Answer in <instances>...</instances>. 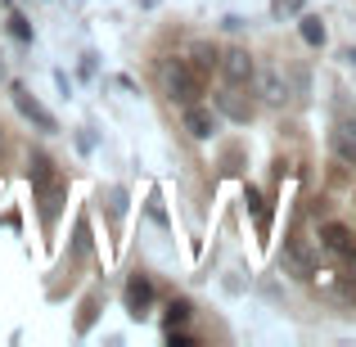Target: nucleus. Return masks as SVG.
Wrapping results in <instances>:
<instances>
[{
    "label": "nucleus",
    "mask_w": 356,
    "mask_h": 347,
    "mask_svg": "<svg viewBox=\"0 0 356 347\" xmlns=\"http://www.w3.org/2000/svg\"><path fill=\"white\" fill-rule=\"evenodd\" d=\"M298 32H302L307 45H325V23L316 14H302V18H298Z\"/></svg>",
    "instance_id": "9b49d317"
},
{
    "label": "nucleus",
    "mask_w": 356,
    "mask_h": 347,
    "mask_svg": "<svg viewBox=\"0 0 356 347\" xmlns=\"http://www.w3.org/2000/svg\"><path fill=\"white\" fill-rule=\"evenodd\" d=\"M334 154H339L343 163L356 167V118H348V122L334 127Z\"/></svg>",
    "instance_id": "6e6552de"
},
{
    "label": "nucleus",
    "mask_w": 356,
    "mask_h": 347,
    "mask_svg": "<svg viewBox=\"0 0 356 347\" xmlns=\"http://www.w3.org/2000/svg\"><path fill=\"white\" fill-rule=\"evenodd\" d=\"M9 32H14L18 41H32V27H27V18H18V14L9 18Z\"/></svg>",
    "instance_id": "ddd939ff"
},
{
    "label": "nucleus",
    "mask_w": 356,
    "mask_h": 347,
    "mask_svg": "<svg viewBox=\"0 0 356 347\" xmlns=\"http://www.w3.org/2000/svg\"><path fill=\"white\" fill-rule=\"evenodd\" d=\"M190 316H194V307L185 302V298H176V302L167 307V330H172V325H185V321H190Z\"/></svg>",
    "instance_id": "f8f14e48"
},
{
    "label": "nucleus",
    "mask_w": 356,
    "mask_h": 347,
    "mask_svg": "<svg viewBox=\"0 0 356 347\" xmlns=\"http://www.w3.org/2000/svg\"><path fill=\"white\" fill-rule=\"evenodd\" d=\"M252 81H257V95H261V104L280 108V104L289 99V86L280 81V72H275V68H261V72H252Z\"/></svg>",
    "instance_id": "39448f33"
},
{
    "label": "nucleus",
    "mask_w": 356,
    "mask_h": 347,
    "mask_svg": "<svg viewBox=\"0 0 356 347\" xmlns=\"http://www.w3.org/2000/svg\"><path fill=\"white\" fill-rule=\"evenodd\" d=\"M217 68H221V77H226V86H239V90H243V86L252 81V72H257V63H252L248 50H226Z\"/></svg>",
    "instance_id": "f03ea898"
},
{
    "label": "nucleus",
    "mask_w": 356,
    "mask_h": 347,
    "mask_svg": "<svg viewBox=\"0 0 356 347\" xmlns=\"http://www.w3.org/2000/svg\"><path fill=\"white\" fill-rule=\"evenodd\" d=\"M321 248L334 252L339 261H352L356 257V234L348 226H339V221H325V226H321Z\"/></svg>",
    "instance_id": "7ed1b4c3"
},
{
    "label": "nucleus",
    "mask_w": 356,
    "mask_h": 347,
    "mask_svg": "<svg viewBox=\"0 0 356 347\" xmlns=\"http://www.w3.org/2000/svg\"><path fill=\"white\" fill-rule=\"evenodd\" d=\"M190 63H194V72H199V77H208V72L221 63V54L212 50V45H203V41H199V45L190 50Z\"/></svg>",
    "instance_id": "9d476101"
},
{
    "label": "nucleus",
    "mask_w": 356,
    "mask_h": 347,
    "mask_svg": "<svg viewBox=\"0 0 356 347\" xmlns=\"http://www.w3.org/2000/svg\"><path fill=\"white\" fill-rule=\"evenodd\" d=\"M14 104H18V113H23L27 122H32L36 131H59V122H54V113L41 104V99H32V90H27V86H14Z\"/></svg>",
    "instance_id": "20e7f679"
},
{
    "label": "nucleus",
    "mask_w": 356,
    "mask_h": 347,
    "mask_svg": "<svg viewBox=\"0 0 356 347\" xmlns=\"http://www.w3.org/2000/svg\"><path fill=\"white\" fill-rule=\"evenodd\" d=\"M185 131H190L194 140H208L212 131H217V118H212L203 104H185Z\"/></svg>",
    "instance_id": "0eeeda50"
},
{
    "label": "nucleus",
    "mask_w": 356,
    "mask_h": 347,
    "mask_svg": "<svg viewBox=\"0 0 356 347\" xmlns=\"http://www.w3.org/2000/svg\"><path fill=\"white\" fill-rule=\"evenodd\" d=\"M167 343H172V347H185V343H190V334H176V330H167Z\"/></svg>",
    "instance_id": "2eb2a0df"
},
{
    "label": "nucleus",
    "mask_w": 356,
    "mask_h": 347,
    "mask_svg": "<svg viewBox=\"0 0 356 347\" xmlns=\"http://www.w3.org/2000/svg\"><path fill=\"white\" fill-rule=\"evenodd\" d=\"M217 104H221V113L235 118V122H248V118H252V104H243V99H239V86H226V90L217 95Z\"/></svg>",
    "instance_id": "1a4fd4ad"
},
{
    "label": "nucleus",
    "mask_w": 356,
    "mask_h": 347,
    "mask_svg": "<svg viewBox=\"0 0 356 347\" xmlns=\"http://www.w3.org/2000/svg\"><path fill=\"white\" fill-rule=\"evenodd\" d=\"M163 90H167V99L172 104H199V95H203V77L194 72V63L190 59H172L163 68Z\"/></svg>",
    "instance_id": "f257e3e1"
},
{
    "label": "nucleus",
    "mask_w": 356,
    "mask_h": 347,
    "mask_svg": "<svg viewBox=\"0 0 356 347\" xmlns=\"http://www.w3.org/2000/svg\"><path fill=\"white\" fill-rule=\"evenodd\" d=\"M343 59H348V63H352V68H356V50H348V54H343Z\"/></svg>",
    "instance_id": "dca6fc26"
},
{
    "label": "nucleus",
    "mask_w": 356,
    "mask_h": 347,
    "mask_svg": "<svg viewBox=\"0 0 356 347\" xmlns=\"http://www.w3.org/2000/svg\"><path fill=\"white\" fill-rule=\"evenodd\" d=\"M275 18H284V14H302V0H275Z\"/></svg>",
    "instance_id": "4468645a"
},
{
    "label": "nucleus",
    "mask_w": 356,
    "mask_h": 347,
    "mask_svg": "<svg viewBox=\"0 0 356 347\" xmlns=\"http://www.w3.org/2000/svg\"><path fill=\"white\" fill-rule=\"evenodd\" d=\"M149 302H154V284H149V275H140V271H136V275L127 280V312L140 321V316L149 312Z\"/></svg>",
    "instance_id": "423d86ee"
}]
</instances>
